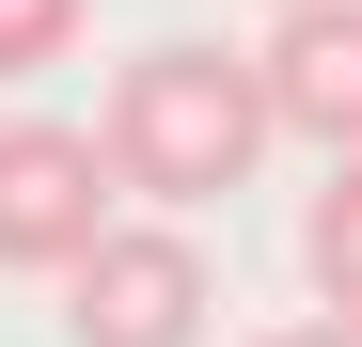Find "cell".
<instances>
[{
  "label": "cell",
  "mask_w": 362,
  "mask_h": 347,
  "mask_svg": "<svg viewBox=\"0 0 362 347\" xmlns=\"http://www.w3.org/2000/svg\"><path fill=\"white\" fill-rule=\"evenodd\" d=\"M110 174L173 221V205H221V190H252V158L284 142V110H268V64L252 47H142L127 79H110Z\"/></svg>",
  "instance_id": "cell-1"
},
{
  "label": "cell",
  "mask_w": 362,
  "mask_h": 347,
  "mask_svg": "<svg viewBox=\"0 0 362 347\" xmlns=\"http://www.w3.org/2000/svg\"><path fill=\"white\" fill-rule=\"evenodd\" d=\"M110 205H127V174L95 127H47V110L0 127V268H79L110 237Z\"/></svg>",
  "instance_id": "cell-2"
},
{
  "label": "cell",
  "mask_w": 362,
  "mask_h": 347,
  "mask_svg": "<svg viewBox=\"0 0 362 347\" xmlns=\"http://www.w3.org/2000/svg\"><path fill=\"white\" fill-rule=\"evenodd\" d=\"M221 300H205V253L173 221H110V237L64 268V331L79 347H189Z\"/></svg>",
  "instance_id": "cell-3"
},
{
  "label": "cell",
  "mask_w": 362,
  "mask_h": 347,
  "mask_svg": "<svg viewBox=\"0 0 362 347\" xmlns=\"http://www.w3.org/2000/svg\"><path fill=\"white\" fill-rule=\"evenodd\" d=\"M268 110H284V142H315V158H362V0H299V16H268Z\"/></svg>",
  "instance_id": "cell-4"
},
{
  "label": "cell",
  "mask_w": 362,
  "mask_h": 347,
  "mask_svg": "<svg viewBox=\"0 0 362 347\" xmlns=\"http://www.w3.org/2000/svg\"><path fill=\"white\" fill-rule=\"evenodd\" d=\"M299 284H315V316L362 331V158H331V190L299 205Z\"/></svg>",
  "instance_id": "cell-5"
},
{
  "label": "cell",
  "mask_w": 362,
  "mask_h": 347,
  "mask_svg": "<svg viewBox=\"0 0 362 347\" xmlns=\"http://www.w3.org/2000/svg\"><path fill=\"white\" fill-rule=\"evenodd\" d=\"M79 47V0H0V79H47Z\"/></svg>",
  "instance_id": "cell-6"
},
{
  "label": "cell",
  "mask_w": 362,
  "mask_h": 347,
  "mask_svg": "<svg viewBox=\"0 0 362 347\" xmlns=\"http://www.w3.org/2000/svg\"><path fill=\"white\" fill-rule=\"evenodd\" d=\"M252 347H362L346 316H284V331H252Z\"/></svg>",
  "instance_id": "cell-7"
},
{
  "label": "cell",
  "mask_w": 362,
  "mask_h": 347,
  "mask_svg": "<svg viewBox=\"0 0 362 347\" xmlns=\"http://www.w3.org/2000/svg\"><path fill=\"white\" fill-rule=\"evenodd\" d=\"M268 16H299V0H268Z\"/></svg>",
  "instance_id": "cell-8"
}]
</instances>
